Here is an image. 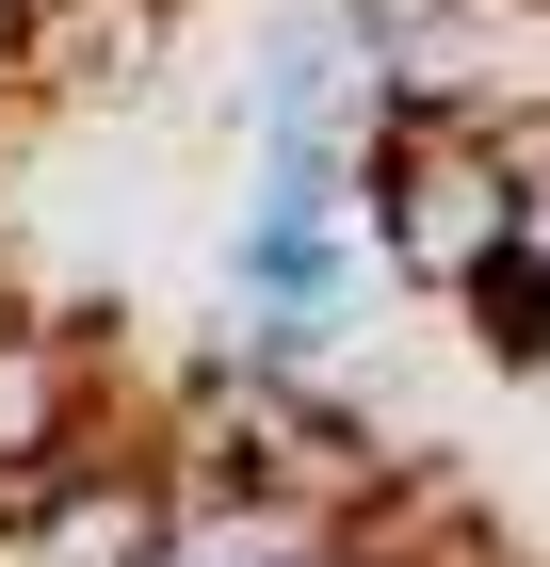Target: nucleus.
<instances>
[{
    "label": "nucleus",
    "mask_w": 550,
    "mask_h": 567,
    "mask_svg": "<svg viewBox=\"0 0 550 567\" xmlns=\"http://www.w3.org/2000/svg\"><path fill=\"white\" fill-rule=\"evenodd\" d=\"M356 244H373L388 292L486 308L518 276V131H486V114H388L373 163H356Z\"/></svg>",
    "instance_id": "f257e3e1"
},
{
    "label": "nucleus",
    "mask_w": 550,
    "mask_h": 567,
    "mask_svg": "<svg viewBox=\"0 0 550 567\" xmlns=\"http://www.w3.org/2000/svg\"><path fill=\"white\" fill-rule=\"evenodd\" d=\"M373 276L356 244V178H259L243 227H227V292L243 324H340V292Z\"/></svg>",
    "instance_id": "f03ea898"
},
{
    "label": "nucleus",
    "mask_w": 550,
    "mask_h": 567,
    "mask_svg": "<svg viewBox=\"0 0 550 567\" xmlns=\"http://www.w3.org/2000/svg\"><path fill=\"white\" fill-rule=\"evenodd\" d=\"M97 437H114V373H97V341L49 324V308H0V503L65 486Z\"/></svg>",
    "instance_id": "7ed1b4c3"
},
{
    "label": "nucleus",
    "mask_w": 550,
    "mask_h": 567,
    "mask_svg": "<svg viewBox=\"0 0 550 567\" xmlns=\"http://www.w3.org/2000/svg\"><path fill=\"white\" fill-rule=\"evenodd\" d=\"M469 324H486V341H502L518 373H535V390H550V292H535V276H502V292L469 308Z\"/></svg>",
    "instance_id": "20e7f679"
},
{
    "label": "nucleus",
    "mask_w": 550,
    "mask_h": 567,
    "mask_svg": "<svg viewBox=\"0 0 550 567\" xmlns=\"http://www.w3.org/2000/svg\"><path fill=\"white\" fill-rule=\"evenodd\" d=\"M518 276L550 292V114L518 131Z\"/></svg>",
    "instance_id": "39448f33"
},
{
    "label": "nucleus",
    "mask_w": 550,
    "mask_h": 567,
    "mask_svg": "<svg viewBox=\"0 0 550 567\" xmlns=\"http://www.w3.org/2000/svg\"><path fill=\"white\" fill-rule=\"evenodd\" d=\"M324 567H373V551H356V535H340V551H324Z\"/></svg>",
    "instance_id": "423d86ee"
}]
</instances>
